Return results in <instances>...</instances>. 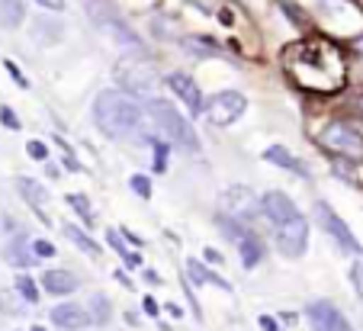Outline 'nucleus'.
I'll list each match as a JSON object with an SVG mask.
<instances>
[{"mask_svg": "<svg viewBox=\"0 0 363 331\" xmlns=\"http://www.w3.org/2000/svg\"><path fill=\"white\" fill-rule=\"evenodd\" d=\"M283 64L299 87L315 94H335L344 84V58L328 39H306L289 45L283 52Z\"/></svg>", "mask_w": 363, "mask_h": 331, "instance_id": "f257e3e1", "label": "nucleus"}, {"mask_svg": "<svg viewBox=\"0 0 363 331\" xmlns=\"http://www.w3.org/2000/svg\"><path fill=\"white\" fill-rule=\"evenodd\" d=\"M142 106L135 103L132 94L123 90H103L94 100V123L100 125L103 135L125 142V138L138 135L142 132Z\"/></svg>", "mask_w": 363, "mask_h": 331, "instance_id": "f03ea898", "label": "nucleus"}, {"mask_svg": "<svg viewBox=\"0 0 363 331\" xmlns=\"http://www.w3.org/2000/svg\"><path fill=\"white\" fill-rule=\"evenodd\" d=\"M148 119L155 123V129L161 135L171 138L174 145L186 148V152H196L199 148V138L193 132V125L186 123V116H180L174 103H167V100H148Z\"/></svg>", "mask_w": 363, "mask_h": 331, "instance_id": "7ed1b4c3", "label": "nucleus"}, {"mask_svg": "<svg viewBox=\"0 0 363 331\" xmlns=\"http://www.w3.org/2000/svg\"><path fill=\"white\" fill-rule=\"evenodd\" d=\"M322 145L328 148V152L347 158V161L363 158V135L357 129H350V125H344V123H331L328 129L322 132Z\"/></svg>", "mask_w": 363, "mask_h": 331, "instance_id": "20e7f679", "label": "nucleus"}, {"mask_svg": "<svg viewBox=\"0 0 363 331\" xmlns=\"http://www.w3.org/2000/svg\"><path fill=\"white\" fill-rule=\"evenodd\" d=\"M245 106H247V100L241 97L238 90H222V94H213L203 103V116L213 125H232L245 113Z\"/></svg>", "mask_w": 363, "mask_h": 331, "instance_id": "39448f33", "label": "nucleus"}, {"mask_svg": "<svg viewBox=\"0 0 363 331\" xmlns=\"http://www.w3.org/2000/svg\"><path fill=\"white\" fill-rule=\"evenodd\" d=\"M315 215L322 219V225H325V232L335 238L337 245H341L344 251H350V254H360L363 257V245L354 238V232H350L347 225H344V219L335 213V209L328 206V203H315Z\"/></svg>", "mask_w": 363, "mask_h": 331, "instance_id": "423d86ee", "label": "nucleus"}, {"mask_svg": "<svg viewBox=\"0 0 363 331\" xmlns=\"http://www.w3.org/2000/svg\"><path fill=\"white\" fill-rule=\"evenodd\" d=\"M306 245H308V225L302 215H296L293 222L277 228V248H280L283 257H302Z\"/></svg>", "mask_w": 363, "mask_h": 331, "instance_id": "0eeeda50", "label": "nucleus"}, {"mask_svg": "<svg viewBox=\"0 0 363 331\" xmlns=\"http://www.w3.org/2000/svg\"><path fill=\"white\" fill-rule=\"evenodd\" d=\"M116 77L123 81V87L129 90L132 97H145V100H155V74L142 64H119Z\"/></svg>", "mask_w": 363, "mask_h": 331, "instance_id": "6e6552de", "label": "nucleus"}, {"mask_svg": "<svg viewBox=\"0 0 363 331\" xmlns=\"http://www.w3.org/2000/svg\"><path fill=\"white\" fill-rule=\"evenodd\" d=\"M308 322H312L315 331H350L344 312L337 309L335 303H325V299H318V303L308 305Z\"/></svg>", "mask_w": 363, "mask_h": 331, "instance_id": "1a4fd4ad", "label": "nucleus"}, {"mask_svg": "<svg viewBox=\"0 0 363 331\" xmlns=\"http://www.w3.org/2000/svg\"><path fill=\"white\" fill-rule=\"evenodd\" d=\"M261 209H264V215H267V219L274 222L277 228H280V225H286V222H293L296 215H299V209H296V203L289 200V196L277 193V190H270V193H264Z\"/></svg>", "mask_w": 363, "mask_h": 331, "instance_id": "9d476101", "label": "nucleus"}, {"mask_svg": "<svg viewBox=\"0 0 363 331\" xmlns=\"http://www.w3.org/2000/svg\"><path fill=\"white\" fill-rule=\"evenodd\" d=\"M167 87H171L174 94L184 100L190 113H196V116L203 113V94H199V87L193 84V77L180 74V71H174V74H167Z\"/></svg>", "mask_w": 363, "mask_h": 331, "instance_id": "9b49d317", "label": "nucleus"}, {"mask_svg": "<svg viewBox=\"0 0 363 331\" xmlns=\"http://www.w3.org/2000/svg\"><path fill=\"white\" fill-rule=\"evenodd\" d=\"M52 322L65 331H77V328H84V325H94V318H90L87 309H81V305L65 303V305H55V309H52Z\"/></svg>", "mask_w": 363, "mask_h": 331, "instance_id": "f8f14e48", "label": "nucleus"}, {"mask_svg": "<svg viewBox=\"0 0 363 331\" xmlns=\"http://www.w3.org/2000/svg\"><path fill=\"white\" fill-rule=\"evenodd\" d=\"M42 286H45L52 296H68L77 290V276L71 270H45L42 274Z\"/></svg>", "mask_w": 363, "mask_h": 331, "instance_id": "ddd939ff", "label": "nucleus"}, {"mask_svg": "<svg viewBox=\"0 0 363 331\" xmlns=\"http://www.w3.org/2000/svg\"><path fill=\"white\" fill-rule=\"evenodd\" d=\"M264 158H267L270 164H277V167H286V171H293L296 177H306L308 180V167L302 164V161L296 158L293 152H286L283 145H270L267 152H264Z\"/></svg>", "mask_w": 363, "mask_h": 331, "instance_id": "4468645a", "label": "nucleus"}, {"mask_svg": "<svg viewBox=\"0 0 363 331\" xmlns=\"http://www.w3.org/2000/svg\"><path fill=\"white\" fill-rule=\"evenodd\" d=\"M16 190L23 193V200L29 203V206H35L39 209V215H42V222H52V219H45V213H42V203H45V190H42L35 180H29V177H20L16 180Z\"/></svg>", "mask_w": 363, "mask_h": 331, "instance_id": "2eb2a0df", "label": "nucleus"}, {"mask_svg": "<svg viewBox=\"0 0 363 331\" xmlns=\"http://www.w3.org/2000/svg\"><path fill=\"white\" fill-rule=\"evenodd\" d=\"M26 16V7H23V0H0V26L7 29H16Z\"/></svg>", "mask_w": 363, "mask_h": 331, "instance_id": "dca6fc26", "label": "nucleus"}, {"mask_svg": "<svg viewBox=\"0 0 363 331\" xmlns=\"http://www.w3.org/2000/svg\"><path fill=\"white\" fill-rule=\"evenodd\" d=\"M7 261L16 264V267H29V264H35V251L23 238H16V242L7 245Z\"/></svg>", "mask_w": 363, "mask_h": 331, "instance_id": "f3484780", "label": "nucleus"}, {"mask_svg": "<svg viewBox=\"0 0 363 331\" xmlns=\"http://www.w3.org/2000/svg\"><path fill=\"white\" fill-rule=\"evenodd\" d=\"M241 261H245V267H257V261L264 257V245L257 242V238H251V235H245L241 238Z\"/></svg>", "mask_w": 363, "mask_h": 331, "instance_id": "a211bd4d", "label": "nucleus"}, {"mask_svg": "<svg viewBox=\"0 0 363 331\" xmlns=\"http://www.w3.org/2000/svg\"><path fill=\"white\" fill-rule=\"evenodd\" d=\"M186 276H190L193 283H216V286L228 290V283H225V280H219V276H216L213 270H206L199 261H186Z\"/></svg>", "mask_w": 363, "mask_h": 331, "instance_id": "6ab92c4d", "label": "nucleus"}, {"mask_svg": "<svg viewBox=\"0 0 363 331\" xmlns=\"http://www.w3.org/2000/svg\"><path fill=\"white\" fill-rule=\"evenodd\" d=\"M65 235H68V238H71V242H74L81 251H87L90 257H100V245H96L94 238H87V235H84L77 225H68V228H65Z\"/></svg>", "mask_w": 363, "mask_h": 331, "instance_id": "aec40b11", "label": "nucleus"}, {"mask_svg": "<svg viewBox=\"0 0 363 331\" xmlns=\"http://www.w3.org/2000/svg\"><path fill=\"white\" fill-rule=\"evenodd\" d=\"M113 315V305L106 296H94L90 299V318H94V325H106Z\"/></svg>", "mask_w": 363, "mask_h": 331, "instance_id": "412c9836", "label": "nucleus"}, {"mask_svg": "<svg viewBox=\"0 0 363 331\" xmlns=\"http://www.w3.org/2000/svg\"><path fill=\"white\" fill-rule=\"evenodd\" d=\"M106 238H110V245L119 251V257H123L125 264H132V267H138V254H129V251H125V245H123V235H119V232H106Z\"/></svg>", "mask_w": 363, "mask_h": 331, "instance_id": "4be33fe9", "label": "nucleus"}, {"mask_svg": "<svg viewBox=\"0 0 363 331\" xmlns=\"http://www.w3.org/2000/svg\"><path fill=\"white\" fill-rule=\"evenodd\" d=\"M16 290H20V296L26 299V303H35V299H39V290H35V283L29 280L26 274L16 276Z\"/></svg>", "mask_w": 363, "mask_h": 331, "instance_id": "5701e85b", "label": "nucleus"}, {"mask_svg": "<svg viewBox=\"0 0 363 331\" xmlns=\"http://www.w3.org/2000/svg\"><path fill=\"white\" fill-rule=\"evenodd\" d=\"M68 203H71V206L77 209V213H81V219L87 222V225H94V213H90V203L84 200L81 193H71V196H68Z\"/></svg>", "mask_w": 363, "mask_h": 331, "instance_id": "b1692460", "label": "nucleus"}, {"mask_svg": "<svg viewBox=\"0 0 363 331\" xmlns=\"http://www.w3.org/2000/svg\"><path fill=\"white\" fill-rule=\"evenodd\" d=\"M129 184H132V190H135L142 200H148V196H151V184H148V177H145V174H135Z\"/></svg>", "mask_w": 363, "mask_h": 331, "instance_id": "393cba45", "label": "nucleus"}, {"mask_svg": "<svg viewBox=\"0 0 363 331\" xmlns=\"http://www.w3.org/2000/svg\"><path fill=\"white\" fill-rule=\"evenodd\" d=\"M33 251H35V257H52L55 254V245L45 242V238H39V242H33Z\"/></svg>", "mask_w": 363, "mask_h": 331, "instance_id": "a878e982", "label": "nucleus"}, {"mask_svg": "<svg viewBox=\"0 0 363 331\" xmlns=\"http://www.w3.org/2000/svg\"><path fill=\"white\" fill-rule=\"evenodd\" d=\"M0 119H4L7 129H20V119H16V113L10 110V106H0Z\"/></svg>", "mask_w": 363, "mask_h": 331, "instance_id": "bb28decb", "label": "nucleus"}, {"mask_svg": "<svg viewBox=\"0 0 363 331\" xmlns=\"http://www.w3.org/2000/svg\"><path fill=\"white\" fill-rule=\"evenodd\" d=\"M26 148H29V155H33L35 161H45V158H48V148L42 145V142H29Z\"/></svg>", "mask_w": 363, "mask_h": 331, "instance_id": "cd10ccee", "label": "nucleus"}, {"mask_svg": "<svg viewBox=\"0 0 363 331\" xmlns=\"http://www.w3.org/2000/svg\"><path fill=\"white\" fill-rule=\"evenodd\" d=\"M350 283H354V290L363 296V264H357V267L350 270Z\"/></svg>", "mask_w": 363, "mask_h": 331, "instance_id": "c85d7f7f", "label": "nucleus"}, {"mask_svg": "<svg viewBox=\"0 0 363 331\" xmlns=\"http://www.w3.org/2000/svg\"><path fill=\"white\" fill-rule=\"evenodd\" d=\"M35 4H39V7H45V10H65V0H35Z\"/></svg>", "mask_w": 363, "mask_h": 331, "instance_id": "c756f323", "label": "nucleus"}, {"mask_svg": "<svg viewBox=\"0 0 363 331\" xmlns=\"http://www.w3.org/2000/svg\"><path fill=\"white\" fill-rule=\"evenodd\" d=\"M7 71H10V74L16 77V84H23V87H26V77H23L20 71H16V64H13V62H7Z\"/></svg>", "mask_w": 363, "mask_h": 331, "instance_id": "7c9ffc66", "label": "nucleus"}, {"mask_svg": "<svg viewBox=\"0 0 363 331\" xmlns=\"http://www.w3.org/2000/svg\"><path fill=\"white\" fill-rule=\"evenodd\" d=\"M261 328H264V331H277V322H274L270 315H261Z\"/></svg>", "mask_w": 363, "mask_h": 331, "instance_id": "2f4dec72", "label": "nucleus"}, {"mask_svg": "<svg viewBox=\"0 0 363 331\" xmlns=\"http://www.w3.org/2000/svg\"><path fill=\"white\" fill-rule=\"evenodd\" d=\"M145 312H148V315H158V303H155V299H145Z\"/></svg>", "mask_w": 363, "mask_h": 331, "instance_id": "473e14b6", "label": "nucleus"}, {"mask_svg": "<svg viewBox=\"0 0 363 331\" xmlns=\"http://www.w3.org/2000/svg\"><path fill=\"white\" fill-rule=\"evenodd\" d=\"M123 238H125V242H129V245H135V248H142V238H138V235H129V232H125Z\"/></svg>", "mask_w": 363, "mask_h": 331, "instance_id": "72a5a7b5", "label": "nucleus"}, {"mask_svg": "<svg viewBox=\"0 0 363 331\" xmlns=\"http://www.w3.org/2000/svg\"><path fill=\"white\" fill-rule=\"evenodd\" d=\"M206 261H213V264H219L222 257H219V251H206Z\"/></svg>", "mask_w": 363, "mask_h": 331, "instance_id": "f704fd0d", "label": "nucleus"}, {"mask_svg": "<svg viewBox=\"0 0 363 331\" xmlns=\"http://www.w3.org/2000/svg\"><path fill=\"white\" fill-rule=\"evenodd\" d=\"M29 331H45V328H39V325H35V328H29Z\"/></svg>", "mask_w": 363, "mask_h": 331, "instance_id": "c9c22d12", "label": "nucleus"}]
</instances>
